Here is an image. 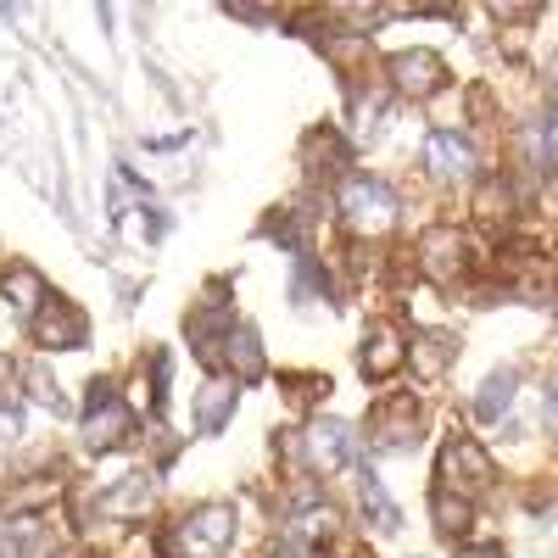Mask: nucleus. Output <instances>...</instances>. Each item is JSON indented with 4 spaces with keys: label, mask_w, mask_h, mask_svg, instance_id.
I'll list each match as a JSON object with an SVG mask.
<instances>
[{
    "label": "nucleus",
    "mask_w": 558,
    "mask_h": 558,
    "mask_svg": "<svg viewBox=\"0 0 558 558\" xmlns=\"http://www.w3.org/2000/svg\"><path fill=\"white\" fill-rule=\"evenodd\" d=\"M151 502H157V475L134 470V475H123V481L101 497V514H107V520L134 525V520H146V514H151Z\"/></svg>",
    "instance_id": "nucleus-13"
},
{
    "label": "nucleus",
    "mask_w": 558,
    "mask_h": 558,
    "mask_svg": "<svg viewBox=\"0 0 558 558\" xmlns=\"http://www.w3.org/2000/svg\"><path fill=\"white\" fill-rule=\"evenodd\" d=\"M425 168L441 184H470L475 179V140L458 134V129H436L425 140Z\"/></svg>",
    "instance_id": "nucleus-11"
},
{
    "label": "nucleus",
    "mask_w": 558,
    "mask_h": 558,
    "mask_svg": "<svg viewBox=\"0 0 558 558\" xmlns=\"http://www.w3.org/2000/svg\"><path fill=\"white\" fill-rule=\"evenodd\" d=\"M229 542H235V508L229 502H202V508L179 514L157 536V553L162 558H218Z\"/></svg>",
    "instance_id": "nucleus-1"
},
{
    "label": "nucleus",
    "mask_w": 558,
    "mask_h": 558,
    "mask_svg": "<svg viewBox=\"0 0 558 558\" xmlns=\"http://www.w3.org/2000/svg\"><path fill=\"white\" fill-rule=\"evenodd\" d=\"M514 391H520V368H497V375H486V386L475 397V413L481 418H502L508 408H514Z\"/></svg>",
    "instance_id": "nucleus-19"
},
{
    "label": "nucleus",
    "mask_w": 558,
    "mask_h": 558,
    "mask_svg": "<svg viewBox=\"0 0 558 558\" xmlns=\"http://www.w3.org/2000/svg\"><path fill=\"white\" fill-rule=\"evenodd\" d=\"M274 558H307V547H291V542H286V547H279Z\"/></svg>",
    "instance_id": "nucleus-27"
},
{
    "label": "nucleus",
    "mask_w": 558,
    "mask_h": 558,
    "mask_svg": "<svg viewBox=\"0 0 558 558\" xmlns=\"http://www.w3.org/2000/svg\"><path fill=\"white\" fill-rule=\"evenodd\" d=\"M302 168H307L313 179H341V168H347V140H341L336 129H313V134L302 140Z\"/></svg>",
    "instance_id": "nucleus-17"
},
{
    "label": "nucleus",
    "mask_w": 558,
    "mask_h": 558,
    "mask_svg": "<svg viewBox=\"0 0 558 558\" xmlns=\"http://www.w3.org/2000/svg\"><path fill=\"white\" fill-rule=\"evenodd\" d=\"M452 357H458V341L447 330H418L408 341V363H413L418 380H441L447 368H452Z\"/></svg>",
    "instance_id": "nucleus-16"
},
{
    "label": "nucleus",
    "mask_w": 558,
    "mask_h": 558,
    "mask_svg": "<svg viewBox=\"0 0 558 558\" xmlns=\"http://www.w3.org/2000/svg\"><path fill=\"white\" fill-rule=\"evenodd\" d=\"M28 391H34L39 408H62V386H51V375H45V368H28Z\"/></svg>",
    "instance_id": "nucleus-22"
},
{
    "label": "nucleus",
    "mask_w": 558,
    "mask_h": 558,
    "mask_svg": "<svg viewBox=\"0 0 558 558\" xmlns=\"http://www.w3.org/2000/svg\"><path fill=\"white\" fill-rule=\"evenodd\" d=\"M78 436H84V447H89V452H118V447L134 436V408L118 397V386H112V380H89Z\"/></svg>",
    "instance_id": "nucleus-4"
},
{
    "label": "nucleus",
    "mask_w": 558,
    "mask_h": 558,
    "mask_svg": "<svg viewBox=\"0 0 558 558\" xmlns=\"http://www.w3.org/2000/svg\"><path fill=\"white\" fill-rule=\"evenodd\" d=\"M218 363L229 368V375H235V386H252V380L263 375V347H257V330H252V324H235V330L223 336Z\"/></svg>",
    "instance_id": "nucleus-15"
},
{
    "label": "nucleus",
    "mask_w": 558,
    "mask_h": 558,
    "mask_svg": "<svg viewBox=\"0 0 558 558\" xmlns=\"http://www.w3.org/2000/svg\"><path fill=\"white\" fill-rule=\"evenodd\" d=\"M452 558H508V553H502L497 542H475V547H458Z\"/></svg>",
    "instance_id": "nucleus-25"
},
{
    "label": "nucleus",
    "mask_w": 558,
    "mask_h": 558,
    "mask_svg": "<svg viewBox=\"0 0 558 558\" xmlns=\"http://www.w3.org/2000/svg\"><path fill=\"white\" fill-rule=\"evenodd\" d=\"M402 363H408V336L397 330L391 318H375V324L363 330V347H357V368H363V380H391Z\"/></svg>",
    "instance_id": "nucleus-10"
},
{
    "label": "nucleus",
    "mask_w": 558,
    "mask_h": 558,
    "mask_svg": "<svg viewBox=\"0 0 558 558\" xmlns=\"http://www.w3.org/2000/svg\"><path fill=\"white\" fill-rule=\"evenodd\" d=\"M436 492H452V497H463V502H475V497H486L492 486H497V463H492V452L481 447V441H470V436H452L447 447H441V458H436Z\"/></svg>",
    "instance_id": "nucleus-3"
},
{
    "label": "nucleus",
    "mask_w": 558,
    "mask_h": 558,
    "mask_svg": "<svg viewBox=\"0 0 558 558\" xmlns=\"http://www.w3.org/2000/svg\"><path fill=\"white\" fill-rule=\"evenodd\" d=\"M0 291H7V302H12L23 318H34V313L45 307V296H51V291H45V279H39L28 263H12L7 274H0Z\"/></svg>",
    "instance_id": "nucleus-18"
},
{
    "label": "nucleus",
    "mask_w": 558,
    "mask_h": 558,
    "mask_svg": "<svg viewBox=\"0 0 558 558\" xmlns=\"http://www.w3.org/2000/svg\"><path fill=\"white\" fill-rule=\"evenodd\" d=\"M0 558H7V553H0Z\"/></svg>",
    "instance_id": "nucleus-28"
},
{
    "label": "nucleus",
    "mask_w": 558,
    "mask_h": 558,
    "mask_svg": "<svg viewBox=\"0 0 558 558\" xmlns=\"http://www.w3.org/2000/svg\"><path fill=\"white\" fill-rule=\"evenodd\" d=\"M418 425H425V408L413 397H386L368 413V447L375 452H408L418 441Z\"/></svg>",
    "instance_id": "nucleus-9"
},
{
    "label": "nucleus",
    "mask_w": 558,
    "mask_h": 558,
    "mask_svg": "<svg viewBox=\"0 0 558 558\" xmlns=\"http://www.w3.org/2000/svg\"><path fill=\"white\" fill-rule=\"evenodd\" d=\"M542 413H547V430L558 436V375H547V391H542Z\"/></svg>",
    "instance_id": "nucleus-23"
},
{
    "label": "nucleus",
    "mask_w": 558,
    "mask_h": 558,
    "mask_svg": "<svg viewBox=\"0 0 558 558\" xmlns=\"http://www.w3.org/2000/svg\"><path fill=\"white\" fill-rule=\"evenodd\" d=\"M430 520H436L441 536H463V531H470V520H475V508L463 502V497H452V492H436L430 497Z\"/></svg>",
    "instance_id": "nucleus-21"
},
{
    "label": "nucleus",
    "mask_w": 558,
    "mask_h": 558,
    "mask_svg": "<svg viewBox=\"0 0 558 558\" xmlns=\"http://www.w3.org/2000/svg\"><path fill=\"white\" fill-rule=\"evenodd\" d=\"M341 218L357 241H380L397 229V196L386 179H368V173H347L341 179Z\"/></svg>",
    "instance_id": "nucleus-2"
},
{
    "label": "nucleus",
    "mask_w": 558,
    "mask_h": 558,
    "mask_svg": "<svg viewBox=\"0 0 558 558\" xmlns=\"http://www.w3.org/2000/svg\"><path fill=\"white\" fill-rule=\"evenodd\" d=\"M386 73H391V89L397 96H413V101H430V96H441L447 89V62L436 57V51H425V45H413V51H397L391 62H386Z\"/></svg>",
    "instance_id": "nucleus-8"
},
{
    "label": "nucleus",
    "mask_w": 558,
    "mask_h": 558,
    "mask_svg": "<svg viewBox=\"0 0 558 558\" xmlns=\"http://www.w3.org/2000/svg\"><path fill=\"white\" fill-rule=\"evenodd\" d=\"M357 452V436L352 425H341V418H307V430H302V463L313 475H341L347 463Z\"/></svg>",
    "instance_id": "nucleus-6"
},
{
    "label": "nucleus",
    "mask_w": 558,
    "mask_h": 558,
    "mask_svg": "<svg viewBox=\"0 0 558 558\" xmlns=\"http://www.w3.org/2000/svg\"><path fill=\"white\" fill-rule=\"evenodd\" d=\"M336 525H341L336 508L324 502L318 492H302L291 502V514H286V542L291 547H324V542H336Z\"/></svg>",
    "instance_id": "nucleus-12"
},
{
    "label": "nucleus",
    "mask_w": 558,
    "mask_h": 558,
    "mask_svg": "<svg viewBox=\"0 0 558 558\" xmlns=\"http://www.w3.org/2000/svg\"><path fill=\"white\" fill-rule=\"evenodd\" d=\"M418 274L430 279V286H458L463 274H470V241L458 235V223H430L425 235H418Z\"/></svg>",
    "instance_id": "nucleus-5"
},
{
    "label": "nucleus",
    "mask_w": 558,
    "mask_h": 558,
    "mask_svg": "<svg viewBox=\"0 0 558 558\" xmlns=\"http://www.w3.org/2000/svg\"><path fill=\"white\" fill-rule=\"evenodd\" d=\"M357 497H363V514L375 520V531H386V536H391V531L402 525V514H397V502L386 497V486H380L375 475H368V470H363V481H357Z\"/></svg>",
    "instance_id": "nucleus-20"
},
{
    "label": "nucleus",
    "mask_w": 558,
    "mask_h": 558,
    "mask_svg": "<svg viewBox=\"0 0 558 558\" xmlns=\"http://www.w3.org/2000/svg\"><path fill=\"white\" fill-rule=\"evenodd\" d=\"M28 330L45 352H78L89 341V318L78 313V302L68 296H45V307L28 318Z\"/></svg>",
    "instance_id": "nucleus-7"
},
{
    "label": "nucleus",
    "mask_w": 558,
    "mask_h": 558,
    "mask_svg": "<svg viewBox=\"0 0 558 558\" xmlns=\"http://www.w3.org/2000/svg\"><path fill=\"white\" fill-rule=\"evenodd\" d=\"M547 112H553V118H558V62H553V68H547Z\"/></svg>",
    "instance_id": "nucleus-26"
},
{
    "label": "nucleus",
    "mask_w": 558,
    "mask_h": 558,
    "mask_svg": "<svg viewBox=\"0 0 558 558\" xmlns=\"http://www.w3.org/2000/svg\"><path fill=\"white\" fill-rule=\"evenodd\" d=\"M241 408V386L235 380H207L196 391V436H218Z\"/></svg>",
    "instance_id": "nucleus-14"
},
{
    "label": "nucleus",
    "mask_w": 558,
    "mask_h": 558,
    "mask_svg": "<svg viewBox=\"0 0 558 558\" xmlns=\"http://www.w3.org/2000/svg\"><path fill=\"white\" fill-rule=\"evenodd\" d=\"M17 430H23V413L17 408H0V441H17Z\"/></svg>",
    "instance_id": "nucleus-24"
}]
</instances>
